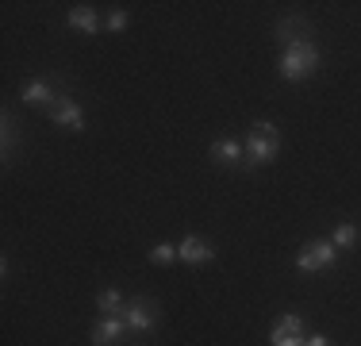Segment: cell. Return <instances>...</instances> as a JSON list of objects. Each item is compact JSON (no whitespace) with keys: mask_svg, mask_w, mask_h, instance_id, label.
Listing matches in <instances>:
<instances>
[{"mask_svg":"<svg viewBox=\"0 0 361 346\" xmlns=\"http://www.w3.org/2000/svg\"><path fill=\"white\" fill-rule=\"evenodd\" d=\"M123 323H127V331H154V327H158V308H154L150 300L135 297V300H127V308H123Z\"/></svg>","mask_w":361,"mask_h":346,"instance_id":"277c9868","label":"cell"},{"mask_svg":"<svg viewBox=\"0 0 361 346\" xmlns=\"http://www.w3.org/2000/svg\"><path fill=\"white\" fill-rule=\"evenodd\" d=\"M296 35H304V23H300V20H285L277 28V39L285 42V47H292V42H304V39H296Z\"/></svg>","mask_w":361,"mask_h":346,"instance_id":"9a60e30c","label":"cell"},{"mask_svg":"<svg viewBox=\"0 0 361 346\" xmlns=\"http://www.w3.org/2000/svg\"><path fill=\"white\" fill-rule=\"evenodd\" d=\"M123 331H127L123 316H104L97 327H92V346H111V342H119V339H123Z\"/></svg>","mask_w":361,"mask_h":346,"instance_id":"8992f818","label":"cell"},{"mask_svg":"<svg viewBox=\"0 0 361 346\" xmlns=\"http://www.w3.org/2000/svg\"><path fill=\"white\" fill-rule=\"evenodd\" d=\"M66 20H70L73 31H85V35H97L100 31V20H97V12H92L89 4H73Z\"/></svg>","mask_w":361,"mask_h":346,"instance_id":"9c48e42d","label":"cell"},{"mask_svg":"<svg viewBox=\"0 0 361 346\" xmlns=\"http://www.w3.org/2000/svg\"><path fill=\"white\" fill-rule=\"evenodd\" d=\"M334 246H338V250H350V246H354V242H357V223H338V227H334Z\"/></svg>","mask_w":361,"mask_h":346,"instance_id":"7c38bea8","label":"cell"},{"mask_svg":"<svg viewBox=\"0 0 361 346\" xmlns=\"http://www.w3.org/2000/svg\"><path fill=\"white\" fill-rule=\"evenodd\" d=\"M304 346H331V339H326V335H307Z\"/></svg>","mask_w":361,"mask_h":346,"instance_id":"e0dca14e","label":"cell"},{"mask_svg":"<svg viewBox=\"0 0 361 346\" xmlns=\"http://www.w3.org/2000/svg\"><path fill=\"white\" fill-rule=\"evenodd\" d=\"M150 262H154V266H169V262H180V258H177V246H173V242H158V246L150 250Z\"/></svg>","mask_w":361,"mask_h":346,"instance_id":"4fadbf2b","label":"cell"},{"mask_svg":"<svg viewBox=\"0 0 361 346\" xmlns=\"http://www.w3.org/2000/svg\"><path fill=\"white\" fill-rule=\"evenodd\" d=\"M50 119H54L58 127H70V131H85V112L77 108L73 100H58L54 108H50Z\"/></svg>","mask_w":361,"mask_h":346,"instance_id":"52a82bcc","label":"cell"},{"mask_svg":"<svg viewBox=\"0 0 361 346\" xmlns=\"http://www.w3.org/2000/svg\"><path fill=\"white\" fill-rule=\"evenodd\" d=\"M243 146H246V166H269L281 150V131L273 124H265V119H257Z\"/></svg>","mask_w":361,"mask_h":346,"instance_id":"6da1fadb","label":"cell"},{"mask_svg":"<svg viewBox=\"0 0 361 346\" xmlns=\"http://www.w3.org/2000/svg\"><path fill=\"white\" fill-rule=\"evenodd\" d=\"M212 158L223 162V166H238V162L246 166V146L238 138H216L212 143Z\"/></svg>","mask_w":361,"mask_h":346,"instance_id":"ba28073f","label":"cell"},{"mask_svg":"<svg viewBox=\"0 0 361 346\" xmlns=\"http://www.w3.org/2000/svg\"><path fill=\"white\" fill-rule=\"evenodd\" d=\"M20 97H23V104H35V108H39V104L54 100V89H50V85L42 81V77H35V81H27V85H23V93H20Z\"/></svg>","mask_w":361,"mask_h":346,"instance_id":"30bf717a","label":"cell"},{"mask_svg":"<svg viewBox=\"0 0 361 346\" xmlns=\"http://www.w3.org/2000/svg\"><path fill=\"white\" fill-rule=\"evenodd\" d=\"M315 66H319V50H315V42H292L285 47V54H281V77L285 81H307V77L315 73Z\"/></svg>","mask_w":361,"mask_h":346,"instance_id":"7a4b0ae2","label":"cell"},{"mask_svg":"<svg viewBox=\"0 0 361 346\" xmlns=\"http://www.w3.org/2000/svg\"><path fill=\"white\" fill-rule=\"evenodd\" d=\"M307 335H296V331H285V327H273L269 335V346H304Z\"/></svg>","mask_w":361,"mask_h":346,"instance_id":"5bb4252c","label":"cell"},{"mask_svg":"<svg viewBox=\"0 0 361 346\" xmlns=\"http://www.w3.org/2000/svg\"><path fill=\"white\" fill-rule=\"evenodd\" d=\"M334 262H338V246H334L331 239H312V242H304L300 254H296V270L300 273H319Z\"/></svg>","mask_w":361,"mask_h":346,"instance_id":"3957f363","label":"cell"},{"mask_svg":"<svg viewBox=\"0 0 361 346\" xmlns=\"http://www.w3.org/2000/svg\"><path fill=\"white\" fill-rule=\"evenodd\" d=\"M127 23H131V20H127V12H123V8H116V12L108 16V31H111V35L127 31Z\"/></svg>","mask_w":361,"mask_h":346,"instance_id":"2e32d148","label":"cell"},{"mask_svg":"<svg viewBox=\"0 0 361 346\" xmlns=\"http://www.w3.org/2000/svg\"><path fill=\"white\" fill-rule=\"evenodd\" d=\"M177 258L185 266H204V262L216 258V250H212V242H204L200 235H185V239H180V246H177Z\"/></svg>","mask_w":361,"mask_h":346,"instance_id":"5b68a950","label":"cell"},{"mask_svg":"<svg viewBox=\"0 0 361 346\" xmlns=\"http://www.w3.org/2000/svg\"><path fill=\"white\" fill-rule=\"evenodd\" d=\"M97 308L104 311V316H123V308H127V300L119 297V289H104L97 297Z\"/></svg>","mask_w":361,"mask_h":346,"instance_id":"8fae6325","label":"cell"}]
</instances>
